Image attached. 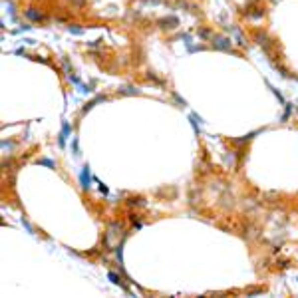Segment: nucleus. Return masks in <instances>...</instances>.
Instances as JSON below:
<instances>
[{"label": "nucleus", "instance_id": "1", "mask_svg": "<svg viewBox=\"0 0 298 298\" xmlns=\"http://www.w3.org/2000/svg\"><path fill=\"white\" fill-rule=\"evenodd\" d=\"M26 16H28L30 20H36V22H40V20H44V14H42V12H36L34 8H30V10H26Z\"/></svg>", "mask_w": 298, "mask_h": 298}]
</instances>
